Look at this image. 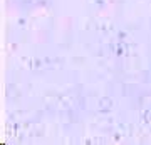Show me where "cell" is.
Returning <instances> with one entry per match:
<instances>
[]
</instances>
